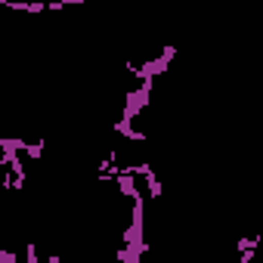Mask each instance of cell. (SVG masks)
<instances>
[{
  "mask_svg": "<svg viewBox=\"0 0 263 263\" xmlns=\"http://www.w3.org/2000/svg\"><path fill=\"white\" fill-rule=\"evenodd\" d=\"M25 158H31V161H37L41 155H44V140H37V143H25V152H22Z\"/></svg>",
  "mask_w": 263,
  "mask_h": 263,
  "instance_id": "1",
  "label": "cell"
}]
</instances>
